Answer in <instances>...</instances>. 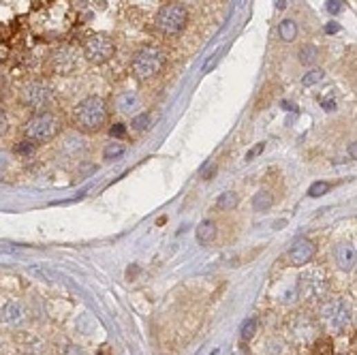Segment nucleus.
Listing matches in <instances>:
<instances>
[{"label": "nucleus", "mask_w": 357, "mask_h": 355, "mask_svg": "<svg viewBox=\"0 0 357 355\" xmlns=\"http://www.w3.org/2000/svg\"><path fill=\"white\" fill-rule=\"evenodd\" d=\"M355 321V308L345 298H329L319 304L317 310V323L331 336L345 334L353 327Z\"/></svg>", "instance_id": "nucleus-1"}, {"label": "nucleus", "mask_w": 357, "mask_h": 355, "mask_svg": "<svg viewBox=\"0 0 357 355\" xmlns=\"http://www.w3.org/2000/svg\"><path fill=\"white\" fill-rule=\"evenodd\" d=\"M62 118L48 109V112H37L30 114L19 126L21 140H28L35 146H43V144H52L54 140H58L62 135Z\"/></svg>", "instance_id": "nucleus-2"}, {"label": "nucleus", "mask_w": 357, "mask_h": 355, "mask_svg": "<svg viewBox=\"0 0 357 355\" xmlns=\"http://www.w3.org/2000/svg\"><path fill=\"white\" fill-rule=\"evenodd\" d=\"M107 118H109V107H107V101L99 95H93V97H86L84 101H79L73 112H71V124L75 131L79 133H99L105 124H107Z\"/></svg>", "instance_id": "nucleus-3"}, {"label": "nucleus", "mask_w": 357, "mask_h": 355, "mask_svg": "<svg viewBox=\"0 0 357 355\" xmlns=\"http://www.w3.org/2000/svg\"><path fill=\"white\" fill-rule=\"evenodd\" d=\"M17 99H19L21 107L28 109L30 114H37V112H48V109L54 107L56 93H54V88L48 81L32 79V81H26L24 86L19 88Z\"/></svg>", "instance_id": "nucleus-4"}, {"label": "nucleus", "mask_w": 357, "mask_h": 355, "mask_svg": "<svg viewBox=\"0 0 357 355\" xmlns=\"http://www.w3.org/2000/svg\"><path fill=\"white\" fill-rule=\"evenodd\" d=\"M167 58L165 52L159 48H142L135 56H133V73L137 75V79L148 81L154 79L163 71Z\"/></svg>", "instance_id": "nucleus-5"}, {"label": "nucleus", "mask_w": 357, "mask_h": 355, "mask_svg": "<svg viewBox=\"0 0 357 355\" xmlns=\"http://www.w3.org/2000/svg\"><path fill=\"white\" fill-rule=\"evenodd\" d=\"M30 323V306L19 300L9 298L3 306H0V325L9 332H24Z\"/></svg>", "instance_id": "nucleus-6"}, {"label": "nucleus", "mask_w": 357, "mask_h": 355, "mask_svg": "<svg viewBox=\"0 0 357 355\" xmlns=\"http://www.w3.org/2000/svg\"><path fill=\"white\" fill-rule=\"evenodd\" d=\"M186 21H189V11L180 3H169L156 13V28L167 37L180 35L186 26Z\"/></svg>", "instance_id": "nucleus-7"}, {"label": "nucleus", "mask_w": 357, "mask_h": 355, "mask_svg": "<svg viewBox=\"0 0 357 355\" xmlns=\"http://www.w3.org/2000/svg\"><path fill=\"white\" fill-rule=\"evenodd\" d=\"M81 52H84V58L90 64H105V62H109L111 58H114L116 43L109 35L99 32V35H93V37H88L84 41Z\"/></svg>", "instance_id": "nucleus-8"}, {"label": "nucleus", "mask_w": 357, "mask_h": 355, "mask_svg": "<svg viewBox=\"0 0 357 355\" xmlns=\"http://www.w3.org/2000/svg\"><path fill=\"white\" fill-rule=\"evenodd\" d=\"M327 294V276L321 268L308 270L298 278V296L302 300H323Z\"/></svg>", "instance_id": "nucleus-9"}, {"label": "nucleus", "mask_w": 357, "mask_h": 355, "mask_svg": "<svg viewBox=\"0 0 357 355\" xmlns=\"http://www.w3.org/2000/svg\"><path fill=\"white\" fill-rule=\"evenodd\" d=\"M289 336L298 345H312V340L319 336V323L308 315H298L289 323Z\"/></svg>", "instance_id": "nucleus-10"}, {"label": "nucleus", "mask_w": 357, "mask_h": 355, "mask_svg": "<svg viewBox=\"0 0 357 355\" xmlns=\"http://www.w3.org/2000/svg\"><path fill=\"white\" fill-rule=\"evenodd\" d=\"M317 255V244L310 238H300L291 244V249L287 253V265L293 268H304L306 263H310Z\"/></svg>", "instance_id": "nucleus-11"}, {"label": "nucleus", "mask_w": 357, "mask_h": 355, "mask_svg": "<svg viewBox=\"0 0 357 355\" xmlns=\"http://www.w3.org/2000/svg\"><path fill=\"white\" fill-rule=\"evenodd\" d=\"M79 66V54L73 48H58L52 54V71L56 75H71Z\"/></svg>", "instance_id": "nucleus-12"}, {"label": "nucleus", "mask_w": 357, "mask_h": 355, "mask_svg": "<svg viewBox=\"0 0 357 355\" xmlns=\"http://www.w3.org/2000/svg\"><path fill=\"white\" fill-rule=\"evenodd\" d=\"M334 263H336V268L342 270V272H353L355 270V263H357V253H355V247L351 242H342V244H336L334 247Z\"/></svg>", "instance_id": "nucleus-13"}, {"label": "nucleus", "mask_w": 357, "mask_h": 355, "mask_svg": "<svg viewBox=\"0 0 357 355\" xmlns=\"http://www.w3.org/2000/svg\"><path fill=\"white\" fill-rule=\"evenodd\" d=\"M19 338H17V347L19 351L24 355H46V340H43L39 334H35V332H17Z\"/></svg>", "instance_id": "nucleus-14"}, {"label": "nucleus", "mask_w": 357, "mask_h": 355, "mask_svg": "<svg viewBox=\"0 0 357 355\" xmlns=\"http://www.w3.org/2000/svg\"><path fill=\"white\" fill-rule=\"evenodd\" d=\"M216 236H218L216 220L206 218V220H202V223H199V227H197V242L199 244H210Z\"/></svg>", "instance_id": "nucleus-15"}, {"label": "nucleus", "mask_w": 357, "mask_h": 355, "mask_svg": "<svg viewBox=\"0 0 357 355\" xmlns=\"http://www.w3.org/2000/svg\"><path fill=\"white\" fill-rule=\"evenodd\" d=\"M272 206H274V195H272V191L261 189V191L253 197V210H255V212H267Z\"/></svg>", "instance_id": "nucleus-16"}, {"label": "nucleus", "mask_w": 357, "mask_h": 355, "mask_svg": "<svg viewBox=\"0 0 357 355\" xmlns=\"http://www.w3.org/2000/svg\"><path fill=\"white\" fill-rule=\"evenodd\" d=\"M240 204V195L235 191H227V193H222L218 199H216V210L220 212H229L233 208H238Z\"/></svg>", "instance_id": "nucleus-17"}, {"label": "nucleus", "mask_w": 357, "mask_h": 355, "mask_svg": "<svg viewBox=\"0 0 357 355\" xmlns=\"http://www.w3.org/2000/svg\"><path fill=\"white\" fill-rule=\"evenodd\" d=\"M298 60L306 66H312L317 60H319V48L312 46V43H304V46L300 48L298 52Z\"/></svg>", "instance_id": "nucleus-18"}, {"label": "nucleus", "mask_w": 357, "mask_h": 355, "mask_svg": "<svg viewBox=\"0 0 357 355\" xmlns=\"http://www.w3.org/2000/svg\"><path fill=\"white\" fill-rule=\"evenodd\" d=\"M278 35H280V39L284 43L296 41V37H298V24H296L293 19H282L280 24H278Z\"/></svg>", "instance_id": "nucleus-19"}, {"label": "nucleus", "mask_w": 357, "mask_h": 355, "mask_svg": "<svg viewBox=\"0 0 357 355\" xmlns=\"http://www.w3.org/2000/svg\"><path fill=\"white\" fill-rule=\"evenodd\" d=\"M116 103H118V109H120V112H124V114H131L133 109L139 107V99H137L135 93H122Z\"/></svg>", "instance_id": "nucleus-20"}, {"label": "nucleus", "mask_w": 357, "mask_h": 355, "mask_svg": "<svg viewBox=\"0 0 357 355\" xmlns=\"http://www.w3.org/2000/svg\"><path fill=\"white\" fill-rule=\"evenodd\" d=\"M312 355H334V343L331 338L323 336V338H315L312 340Z\"/></svg>", "instance_id": "nucleus-21"}, {"label": "nucleus", "mask_w": 357, "mask_h": 355, "mask_svg": "<svg viewBox=\"0 0 357 355\" xmlns=\"http://www.w3.org/2000/svg\"><path fill=\"white\" fill-rule=\"evenodd\" d=\"M124 152H126V146H124V144H120V142L107 144V146H105V150H103V159H105V161L118 159V157H122Z\"/></svg>", "instance_id": "nucleus-22"}, {"label": "nucleus", "mask_w": 357, "mask_h": 355, "mask_svg": "<svg viewBox=\"0 0 357 355\" xmlns=\"http://www.w3.org/2000/svg\"><path fill=\"white\" fill-rule=\"evenodd\" d=\"M329 189H331V184H329V182L319 180V182H315V184H310L308 195H310V197H323V195H327V193H329Z\"/></svg>", "instance_id": "nucleus-23"}, {"label": "nucleus", "mask_w": 357, "mask_h": 355, "mask_svg": "<svg viewBox=\"0 0 357 355\" xmlns=\"http://www.w3.org/2000/svg\"><path fill=\"white\" fill-rule=\"evenodd\" d=\"M150 122H152V116L148 112H144V114H139V116H135L131 120V126L135 131H146L150 126Z\"/></svg>", "instance_id": "nucleus-24"}, {"label": "nucleus", "mask_w": 357, "mask_h": 355, "mask_svg": "<svg viewBox=\"0 0 357 355\" xmlns=\"http://www.w3.org/2000/svg\"><path fill=\"white\" fill-rule=\"evenodd\" d=\"M37 150V146L32 144V142H28V140H21V142H17V146L13 148V152L15 154H21V157H30V154Z\"/></svg>", "instance_id": "nucleus-25"}, {"label": "nucleus", "mask_w": 357, "mask_h": 355, "mask_svg": "<svg viewBox=\"0 0 357 355\" xmlns=\"http://www.w3.org/2000/svg\"><path fill=\"white\" fill-rule=\"evenodd\" d=\"M255 332H257V319H247L242 325V338L244 340H251L255 336Z\"/></svg>", "instance_id": "nucleus-26"}, {"label": "nucleus", "mask_w": 357, "mask_h": 355, "mask_svg": "<svg viewBox=\"0 0 357 355\" xmlns=\"http://www.w3.org/2000/svg\"><path fill=\"white\" fill-rule=\"evenodd\" d=\"M323 79V71L321 69H312L310 73H306L304 77H302V84L304 86H315V84H319Z\"/></svg>", "instance_id": "nucleus-27"}, {"label": "nucleus", "mask_w": 357, "mask_h": 355, "mask_svg": "<svg viewBox=\"0 0 357 355\" xmlns=\"http://www.w3.org/2000/svg\"><path fill=\"white\" fill-rule=\"evenodd\" d=\"M11 128V120H9V114L5 109H0V140H3Z\"/></svg>", "instance_id": "nucleus-28"}, {"label": "nucleus", "mask_w": 357, "mask_h": 355, "mask_svg": "<svg viewBox=\"0 0 357 355\" xmlns=\"http://www.w3.org/2000/svg\"><path fill=\"white\" fill-rule=\"evenodd\" d=\"M60 355H86V353H84V349L77 347V345H66V347L60 351Z\"/></svg>", "instance_id": "nucleus-29"}, {"label": "nucleus", "mask_w": 357, "mask_h": 355, "mask_svg": "<svg viewBox=\"0 0 357 355\" xmlns=\"http://www.w3.org/2000/svg\"><path fill=\"white\" fill-rule=\"evenodd\" d=\"M327 11H329L331 15L340 13V11H342V0H327Z\"/></svg>", "instance_id": "nucleus-30"}, {"label": "nucleus", "mask_w": 357, "mask_h": 355, "mask_svg": "<svg viewBox=\"0 0 357 355\" xmlns=\"http://www.w3.org/2000/svg\"><path fill=\"white\" fill-rule=\"evenodd\" d=\"M109 133H111V137H124L126 126L124 124H114V126L109 128Z\"/></svg>", "instance_id": "nucleus-31"}, {"label": "nucleus", "mask_w": 357, "mask_h": 355, "mask_svg": "<svg viewBox=\"0 0 357 355\" xmlns=\"http://www.w3.org/2000/svg\"><path fill=\"white\" fill-rule=\"evenodd\" d=\"M218 62V54H214V56H210V60H208V64L204 66V73H210L212 71V66Z\"/></svg>", "instance_id": "nucleus-32"}, {"label": "nucleus", "mask_w": 357, "mask_h": 355, "mask_svg": "<svg viewBox=\"0 0 357 355\" xmlns=\"http://www.w3.org/2000/svg\"><path fill=\"white\" fill-rule=\"evenodd\" d=\"M338 30H340V26H338V24H334V21H331V24H327V26H325V32H327V35H334V32H338Z\"/></svg>", "instance_id": "nucleus-33"}, {"label": "nucleus", "mask_w": 357, "mask_h": 355, "mask_svg": "<svg viewBox=\"0 0 357 355\" xmlns=\"http://www.w3.org/2000/svg\"><path fill=\"white\" fill-rule=\"evenodd\" d=\"M261 150H263V144H257V148H255L253 152H249V157H247V159H249V161H251V159H255V157H257V154H259Z\"/></svg>", "instance_id": "nucleus-34"}, {"label": "nucleus", "mask_w": 357, "mask_h": 355, "mask_svg": "<svg viewBox=\"0 0 357 355\" xmlns=\"http://www.w3.org/2000/svg\"><path fill=\"white\" fill-rule=\"evenodd\" d=\"M7 161H9L7 154H5V152H0V167H5V165H7Z\"/></svg>", "instance_id": "nucleus-35"}, {"label": "nucleus", "mask_w": 357, "mask_h": 355, "mask_svg": "<svg viewBox=\"0 0 357 355\" xmlns=\"http://www.w3.org/2000/svg\"><path fill=\"white\" fill-rule=\"evenodd\" d=\"M0 355H3V340H0Z\"/></svg>", "instance_id": "nucleus-36"}, {"label": "nucleus", "mask_w": 357, "mask_h": 355, "mask_svg": "<svg viewBox=\"0 0 357 355\" xmlns=\"http://www.w3.org/2000/svg\"><path fill=\"white\" fill-rule=\"evenodd\" d=\"M0 182H3V178H0Z\"/></svg>", "instance_id": "nucleus-37"}]
</instances>
